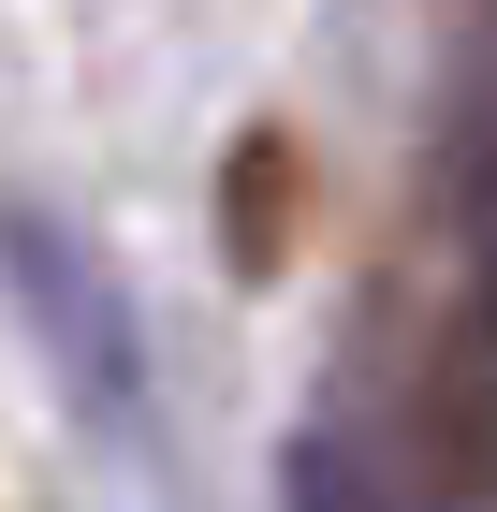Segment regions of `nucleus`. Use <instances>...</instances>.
Listing matches in <instances>:
<instances>
[{"label":"nucleus","instance_id":"1","mask_svg":"<svg viewBox=\"0 0 497 512\" xmlns=\"http://www.w3.org/2000/svg\"><path fill=\"white\" fill-rule=\"evenodd\" d=\"M0 293H15V337L44 352V381L74 395L117 454H161L147 308H132V278L103 264V235H88V220H59V205H30V191H0Z\"/></svg>","mask_w":497,"mask_h":512}]
</instances>
